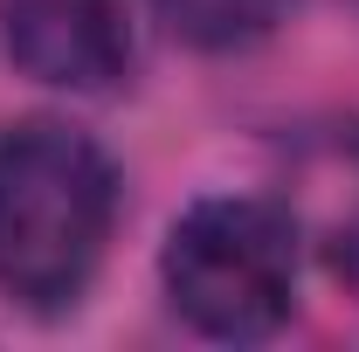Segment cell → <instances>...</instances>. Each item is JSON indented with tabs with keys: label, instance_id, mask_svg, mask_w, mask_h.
<instances>
[{
	"label": "cell",
	"instance_id": "6da1fadb",
	"mask_svg": "<svg viewBox=\"0 0 359 352\" xmlns=\"http://www.w3.org/2000/svg\"><path fill=\"white\" fill-rule=\"evenodd\" d=\"M118 221L104 145L62 118L0 125V297L62 311L83 297Z\"/></svg>",
	"mask_w": 359,
	"mask_h": 352
},
{
	"label": "cell",
	"instance_id": "7a4b0ae2",
	"mask_svg": "<svg viewBox=\"0 0 359 352\" xmlns=\"http://www.w3.org/2000/svg\"><path fill=\"white\" fill-rule=\"evenodd\" d=\"M159 276L208 339H269L297 304V221L263 194H208L173 221Z\"/></svg>",
	"mask_w": 359,
	"mask_h": 352
},
{
	"label": "cell",
	"instance_id": "3957f363",
	"mask_svg": "<svg viewBox=\"0 0 359 352\" xmlns=\"http://www.w3.org/2000/svg\"><path fill=\"white\" fill-rule=\"evenodd\" d=\"M0 48L48 90H111L132 69L125 0H0Z\"/></svg>",
	"mask_w": 359,
	"mask_h": 352
},
{
	"label": "cell",
	"instance_id": "277c9868",
	"mask_svg": "<svg viewBox=\"0 0 359 352\" xmlns=\"http://www.w3.org/2000/svg\"><path fill=\"white\" fill-rule=\"evenodd\" d=\"M159 21L173 28L187 48H249L290 14V0H152Z\"/></svg>",
	"mask_w": 359,
	"mask_h": 352
}]
</instances>
